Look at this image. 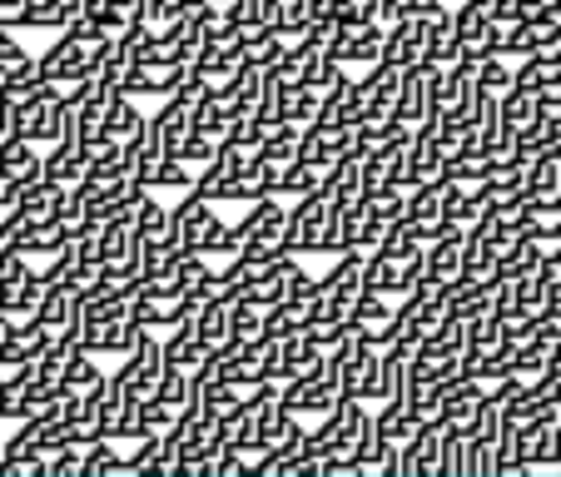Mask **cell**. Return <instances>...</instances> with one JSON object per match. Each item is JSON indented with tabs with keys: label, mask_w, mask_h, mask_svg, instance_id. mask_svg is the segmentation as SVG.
<instances>
[{
	"label": "cell",
	"mask_w": 561,
	"mask_h": 477,
	"mask_svg": "<svg viewBox=\"0 0 561 477\" xmlns=\"http://www.w3.org/2000/svg\"><path fill=\"white\" fill-rule=\"evenodd\" d=\"M462 55V35L453 31V11L423 21V65L427 70H443V65H457Z\"/></svg>",
	"instance_id": "11"
},
{
	"label": "cell",
	"mask_w": 561,
	"mask_h": 477,
	"mask_svg": "<svg viewBox=\"0 0 561 477\" xmlns=\"http://www.w3.org/2000/svg\"><path fill=\"white\" fill-rule=\"evenodd\" d=\"M408 264H413V259H408ZM408 264L398 254H388V249H368V259H363V288L398 304V298L413 288V274H408Z\"/></svg>",
	"instance_id": "4"
},
{
	"label": "cell",
	"mask_w": 561,
	"mask_h": 477,
	"mask_svg": "<svg viewBox=\"0 0 561 477\" xmlns=\"http://www.w3.org/2000/svg\"><path fill=\"white\" fill-rule=\"evenodd\" d=\"M278 404H284L288 413H298V418H323L333 404H339V378L323 373V363H318V373H304V378L284 383Z\"/></svg>",
	"instance_id": "2"
},
{
	"label": "cell",
	"mask_w": 561,
	"mask_h": 477,
	"mask_svg": "<svg viewBox=\"0 0 561 477\" xmlns=\"http://www.w3.org/2000/svg\"><path fill=\"white\" fill-rule=\"evenodd\" d=\"M135 234L145 239V245H164V239H170V209L154 200V190L139 200V209H135Z\"/></svg>",
	"instance_id": "20"
},
{
	"label": "cell",
	"mask_w": 561,
	"mask_h": 477,
	"mask_svg": "<svg viewBox=\"0 0 561 477\" xmlns=\"http://www.w3.org/2000/svg\"><path fill=\"white\" fill-rule=\"evenodd\" d=\"M313 190H323V164H313V159L294 155L284 170H278V194L298 200V194H313Z\"/></svg>",
	"instance_id": "19"
},
{
	"label": "cell",
	"mask_w": 561,
	"mask_h": 477,
	"mask_svg": "<svg viewBox=\"0 0 561 477\" xmlns=\"http://www.w3.org/2000/svg\"><path fill=\"white\" fill-rule=\"evenodd\" d=\"M423 428V418L408 408V398L398 393V398H382V413L373 418V433L378 438H388V443H408V438Z\"/></svg>",
	"instance_id": "15"
},
{
	"label": "cell",
	"mask_w": 561,
	"mask_h": 477,
	"mask_svg": "<svg viewBox=\"0 0 561 477\" xmlns=\"http://www.w3.org/2000/svg\"><path fill=\"white\" fill-rule=\"evenodd\" d=\"M135 418H139V428H145V433H170V428H174V408L159 404L154 393H145V398L135 404Z\"/></svg>",
	"instance_id": "28"
},
{
	"label": "cell",
	"mask_w": 561,
	"mask_h": 477,
	"mask_svg": "<svg viewBox=\"0 0 561 477\" xmlns=\"http://www.w3.org/2000/svg\"><path fill=\"white\" fill-rule=\"evenodd\" d=\"M557 418H561V413H557Z\"/></svg>",
	"instance_id": "36"
},
{
	"label": "cell",
	"mask_w": 561,
	"mask_h": 477,
	"mask_svg": "<svg viewBox=\"0 0 561 477\" xmlns=\"http://www.w3.org/2000/svg\"><path fill=\"white\" fill-rule=\"evenodd\" d=\"M15 129V95H5V90H0V139L11 135Z\"/></svg>",
	"instance_id": "34"
},
{
	"label": "cell",
	"mask_w": 561,
	"mask_h": 477,
	"mask_svg": "<svg viewBox=\"0 0 561 477\" xmlns=\"http://www.w3.org/2000/svg\"><path fill=\"white\" fill-rule=\"evenodd\" d=\"M100 383H105V368L95 363V353L90 349L65 353V368H60V388L65 393H90V388H100Z\"/></svg>",
	"instance_id": "18"
},
{
	"label": "cell",
	"mask_w": 561,
	"mask_h": 477,
	"mask_svg": "<svg viewBox=\"0 0 561 477\" xmlns=\"http://www.w3.org/2000/svg\"><path fill=\"white\" fill-rule=\"evenodd\" d=\"M462 467H467V453H462V433H447L443 438V457H437V477H462Z\"/></svg>",
	"instance_id": "32"
},
{
	"label": "cell",
	"mask_w": 561,
	"mask_h": 477,
	"mask_svg": "<svg viewBox=\"0 0 561 477\" xmlns=\"http://www.w3.org/2000/svg\"><path fill=\"white\" fill-rule=\"evenodd\" d=\"M477 86L492 90V95H502V90L512 86V60L507 55H482V65H477Z\"/></svg>",
	"instance_id": "30"
},
{
	"label": "cell",
	"mask_w": 561,
	"mask_h": 477,
	"mask_svg": "<svg viewBox=\"0 0 561 477\" xmlns=\"http://www.w3.org/2000/svg\"><path fill=\"white\" fill-rule=\"evenodd\" d=\"M264 333V308L244 304V298L233 294V314H229V339H259Z\"/></svg>",
	"instance_id": "27"
},
{
	"label": "cell",
	"mask_w": 561,
	"mask_h": 477,
	"mask_svg": "<svg viewBox=\"0 0 561 477\" xmlns=\"http://www.w3.org/2000/svg\"><path fill=\"white\" fill-rule=\"evenodd\" d=\"M329 214H333V204L323 200V194H298V204L288 209V219H284V249L288 254H323V239H329Z\"/></svg>",
	"instance_id": "1"
},
{
	"label": "cell",
	"mask_w": 561,
	"mask_h": 477,
	"mask_svg": "<svg viewBox=\"0 0 561 477\" xmlns=\"http://www.w3.org/2000/svg\"><path fill=\"white\" fill-rule=\"evenodd\" d=\"M348 149V125H329V120H308L304 129H298V155L313 159V164H323L329 170L333 159Z\"/></svg>",
	"instance_id": "8"
},
{
	"label": "cell",
	"mask_w": 561,
	"mask_h": 477,
	"mask_svg": "<svg viewBox=\"0 0 561 477\" xmlns=\"http://www.w3.org/2000/svg\"><path fill=\"white\" fill-rule=\"evenodd\" d=\"M159 349H164V363H174V368H194V363L209 353L199 343V333H194L190 318H184V323H170V339H159Z\"/></svg>",
	"instance_id": "17"
},
{
	"label": "cell",
	"mask_w": 561,
	"mask_h": 477,
	"mask_svg": "<svg viewBox=\"0 0 561 477\" xmlns=\"http://www.w3.org/2000/svg\"><path fill=\"white\" fill-rule=\"evenodd\" d=\"M382 65H398V70H408V65H423V21L417 15H403V21L382 25Z\"/></svg>",
	"instance_id": "7"
},
{
	"label": "cell",
	"mask_w": 561,
	"mask_h": 477,
	"mask_svg": "<svg viewBox=\"0 0 561 477\" xmlns=\"http://www.w3.org/2000/svg\"><path fill=\"white\" fill-rule=\"evenodd\" d=\"M41 155H45V149L31 145L25 135H5V139H0V174L21 190L25 180H35V174H41Z\"/></svg>",
	"instance_id": "12"
},
{
	"label": "cell",
	"mask_w": 561,
	"mask_h": 477,
	"mask_svg": "<svg viewBox=\"0 0 561 477\" xmlns=\"http://www.w3.org/2000/svg\"><path fill=\"white\" fill-rule=\"evenodd\" d=\"M0 477H5V447H0Z\"/></svg>",
	"instance_id": "35"
},
{
	"label": "cell",
	"mask_w": 561,
	"mask_h": 477,
	"mask_svg": "<svg viewBox=\"0 0 561 477\" xmlns=\"http://www.w3.org/2000/svg\"><path fill=\"white\" fill-rule=\"evenodd\" d=\"M492 25V0H457V11H453V31L467 41H477V35Z\"/></svg>",
	"instance_id": "23"
},
{
	"label": "cell",
	"mask_w": 561,
	"mask_h": 477,
	"mask_svg": "<svg viewBox=\"0 0 561 477\" xmlns=\"http://www.w3.org/2000/svg\"><path fill=\"white\" fill-rule=\"evenodd\" d=\"M204 408H209L214 418H224V413H233V408L244 404V388H233V383H209V388H204V398H199Z\"/></svg>",
	"instance_id": "31"
},
{
	"label": "cell",
	"mask_w": 561,
	"mask_h": 477,
	"mask_svg": "<svg viewBox=\"0 0 561 477\" xmlns=\"http://www.w3.org/2000/svg\"><path fill=\"white\" fill-rule=\"evenodd\" d=\"M502 343V318L492 314V308H482V314L467 318V339H462V353L467 359H477V353H488Z\"/></svg>",
	"instance_id": "21"
},
{
	"label": "cell",
	"mask_w": 561,
	"mask_h": 477,
	"mask_svg": "<svg viewBox=\"0 0 561 477\" xmlns=\"http://www.w3.org/2000/svg\"><path fill=\"white\" fill-rule=\"evenodd\" d=\"M190 184H194V170L184 164L180 155H164L154 170H149V190H180V194H184Z\"/></svg>",
	"instance_id": "26"
},
{
	"label": "cell",
	"mask_w": 561,
	"mask_h": 477,
	"mask_svg": "<svg viewBox=\"0 0 561 477\" xmlns=\"http://www.w3.org/2000/svg\"><path fill=\"white\" fill-rule=\"evenodd\" d=\"M80 477H125V453H119L110 438H95V443H85Z\"/></svg>",
	"instance_id": "22"
},
{
	"label": "cell",
	"mask_w": 561,
	"mask_h": 477,
	"mask_svg": "<svg viewBox=\"0 0 561 477\" xmlns=\"http://www.w3.org/2000/svg\"><path fill=\"white\" fill-rule=\"evenodd\" d=\"M497 115L507 120L512 129L531 125V120H537V95H531V90H522V86H507V90L497 95Z\"/></svg>",
	"instance_id": "24"
},
{
	"label": "cell",
	"mask_w": 561,
	"mask_h": 477,
	"mask_svg": "<svg viewBox=\"0 0 561 477\" xmlns=\"http://www.w3.org/2000/svg\"><path fill=\"white\" fill-rule=\"evenodd\" d=\"M100 115H105V135L119 139V145H135L139 129H145V110L135 105V95H125V90H115V95L100 105Z\"/></svg>",
	"instance_id": "13"
},
{
	"label": "cell",
	"mask_w": 561,
	"mask_h": 477,
	"mask_svg": "<svg viewBox=\"0 0 561 477\" xmlns=\"http://www.w3.org/2000/svg\"><path fill=\"white\" fill-rule=\"evenodd\" d=\"M35 86H45V75H41V60H35V55H25V60H15L11 70L0 75V90H5V95H31Z\"/></svg>",
	"instance_id": "25"
},
{
	"label": "cell",
	"mask_w": 561,
	"mask_h": 477,
	"mask_svg": "<svg viewBox=\"0 0 561 477\" xmlns=\"http://www.w3.org/2000/svg\"><path fill=\"white\" fill-rule=\"evenodd\" d=\"M229 314H233V288H224L219 298H209V304L199 308V314L190 318L194 333H199L204 349H219L224 339H229Z\"/></svg>",
	"instance_id": "14"
},
{
	"label": "cell",
	"mask_w": 561,
	"mask_h": 477,
	"mask_svg": "<svg viewBox=\"0 0 561 477\" xmlns=\"http://www.w3.org/2000/svg\"><path fill=\"white\" fill-rule=\"evenodd\" d=\"M125 473H135V477H174L180 473V443H174V433H149L145 443H135V453L125 457Z\"/></svg>",
	"instance_id": "5"
},
{
	"label": "cell",
	"mask_w": 561,
	"mask_h": 477,
	"mask_svg": "<svg viewBox=\"0 0 561 477\" xmlns=\"http://www.w3.org/2000/svg\"><path fill=\"white\" fill-rule=\"evenodd\" d=\"M308 0H278V11H274V31L288 35V41H298V35L308 31Z\"/></svg>",
	"instance_id": "29"
},
{
	"label": "cell",
	"mask_w": 561,
	"mask_h": 477,
	"mask_svg": "<svg viewBox=\"0 0 561 477\" xmlns=\"http://www.w3.org/2000/svg\"><path fill=\"white\" fill-rule=\"evenodd\" d=\"M323 353H329V349H323V339H318L313 329L278 339V368H284V383H288V378H304V373H318Z\"/></svg>",
	"instance_id": "10"
},
{
	"label": "cell",
	"mask_w": 561,
	"mask_h": 477,
	"mask_svg": "<svg viewBox=\"0 0 561 477\" xmlns=\"http://www.w3.org/2000/svg\"><path fill=\"white\" fill-rule=\"evenodd\" d=\"M427 80H433V70L427 65H408L403 80H398V105H392V120L398 125H423L427 120Z\"/></svg>",
	"instance_id": "9"
},
{
	"label": "cell",
	"mask_w": 561,
	"mask_h": 477,
	"mask_svg": "<svg viewBox=\"0 0 561 477\" xmlns=\"http://www.w3.org/2000/svg\"><path fill=\"white\" fill-rule=\"evenodd\" d=\"M482 398H488V383L472 378V373H457V378L443 383V408H437V418H443L447 428H457V433H462V428L472 423V413H477V404H482Z\"/></svg>",
	"instance_id": "6"
},
{
	"label": "cell",
	"mask_w": 561,
	"mask_h": 477,
	"mask_svg": "<svg viewBox=\"0 0 561 477\" xmlns=\"http://www.w3.org/2000/svg\"><path fill=\"white\" fill-rule=\"evenodd\" d=\"M403 219L417 224V229H433L443 219V180H427V184H413L403 194Z\"/></svg>",
	"instance_id": "16"
},
{
	"label": "cell",
	"mask_w": 561,
	"mask_h": 477,
	"mask_svg": "<svg viewBox=\"0 0 561 477\" xmlns=\"http://www.w3.org/2000/svg\"><path fill=\"white\" fill-rule=\"evenodd\" d=\"M323 55H333L339 65H378V55H382V25L378 21L339 25Z\"/></svg>",
	"instance_id": "3"
},
{
	"label": "cell",
	"mask_w": 561,
	"mask_h": 477,
	"mask_svg": "<svg viewBox=\"0 0 561 477\" xmlns=\"http://www.w3.org/2000/svg\"><path fill=\"white\" fill-rule=\"evenodd\" d=\"M15 60H25V45L15 41V31H11V25H0V75L11 70Z\"/></svg>",
	"instance_id": "33"
}]
</instances>
